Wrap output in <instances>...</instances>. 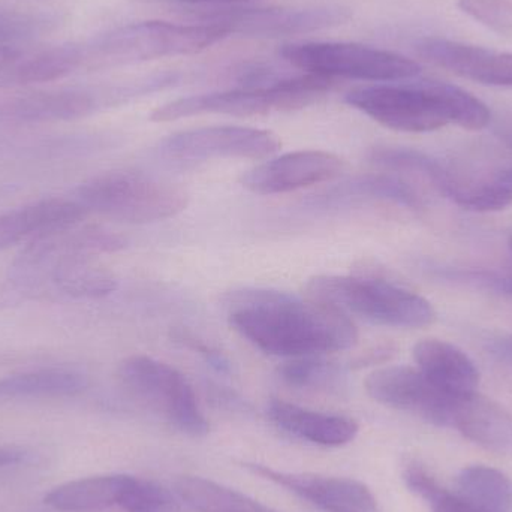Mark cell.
<instances>
[{
  "mask_svg": "<svg viewBox=\"0 0 512 512\" xmlns=\"http://www.w3.org/2000/svg\"><path fill=\"white\" fill-rule=\"evenodd\" d=\"M231 327L265 354L321 357L348 351L358 331L346 313L289 292L243 288L225 298Z\"/></svg>",
  "mask_w": 512,
  "mask_h": 512,
  "instance_id": "1",
  "label": "cell"
},
{
  "mask_svg": "<svg viewBox=\"0 0 512 512\" xmlns=\"http://www.w3.org/2000/svg\"><path fill=\"white\" fill-rule=\"evenodd\" d=\"M345 101L382 126L412 134L438 131L448 125L480 131L492 117L480 99L438 81L360 87L351 90Z\"/></svg>",
  "mask_w": 512,
  "mask_h": 512,
  "instance_id": "2",
  "label": "cell"
},
{
  "mask_svg": "<svg viewBox=\"0 0 512 512\" xmlns=\"http://www.w3.org/2000/svg\"><path fill=\"white\" fill-rule=\"evenodd\" d=\"M334 81L312 74L277 75L270 69L252 68L243 72L240 86L224 92L186 96L153 111V122H176L201 114L258 116L295 111L324 98Z\"/></svg>",
  "mask_w": 512,
  "mask_h": 512,
  "instance_id": "3",
  "label": "cell"
},
{
  "mask_svg": "<svg viewBox=\"0 0 512 512\" xmlns=\"http://www.w3.org/2000/svg\"><path fill=\"white\" fill-rule=\"evenodd\" d=\"M224 27L215 24H176L143 21L125 24L80 45L87 68L137 65L165 57L200 53L227 38Z\"/></svg>",
  "mask_w": 512,
  "mask_h": 512,
  "instance_id": "4",
  "label": "cell"
},
{
  "mask_svg": "<svg viewBox=\"0 0 512 512\" xmlns=\"http://www.w3.org/2000/svg\"><path fill=\"white\" fill-rule=\"evenodd\" d=\"M312 300L375 324L423 328L436 321L432 303L421 295L375 277L316 276L307 283Z\"/></svg>",
  "mask_w": 512,
  "mask_h": 512,
  "instance_id": "5",
  "label": "cell"
},
{
  "mask_svg": "<svg viewBox=\"0 0 512 512\" xmlns=\"http://www.w3.org/2000/svg\"><path fill=\"white\" fill-rule=\"evenodd\" d=\"M74 200L87 213L126 224H152L182 213L188 207L189 194L176 183L111 171L81 183Z\"/></svg>",
  "mask_w": 512,
  "mask_h": 512,
  "instance_id": "6",
  "label": "cell"
},
{
  "mask_svg": "<svg viewBox=\"0 0 512 512\" xmlns=\"http://www.w3.org/2000/svg\"><path fill=\"white\" fill-rule=\"evenodd\" d=\"M280 56L304 74L336 80L378 81L397 83L420 75L421 66L414 60L352 42H298L280 48Z\"/></svg>",
  "mask_w": 512,
  "mask_h": 512,
  "instance_id": "7",
  "label": "cell"
},
{
  "mask_svg": "<svg viewBox=\"0 0 512 512\" xmlns=\"http://www.w3.org/2000/svg\"><path fill=\"white\" fill-rule=\"evenodd\" d=\"M119 378L132 396L192 438L209 433V423L188 379L164 361L131 355L119 366Z\"/></svg>",
  "mask_w": 512,
  "mask_h": 512,
  "instance_id": "8",
  "label": "cell"
},
{
  "mask_svg": "<svg viewBox=\"0 0 512 512\" xmlns=\"http://www.w3.org/2000/svg\"><path fill=\"white\" fill-rule=\"evenodd\" d=\"M195 17L206 24L224 27L228 35L251 38H283L306 35L342 26L351 18L343 6L313 8H240L237 5L198 6Z\"/></svg>",
  "mask_w": 512,
  "mask_h": 512,
  "instance_id": "9",
  "label": "cell"
},
{
  "mask_svg": "<svg viewBox=\"0 0 512 512\" xmlns=\"http://www.w3.org/2000/svg\"><path fill=\"white\" fill-rule=\"evenodd\" d=\"M279 149L277 135L265 129L207 126L164 138L158 153L170 161L197 162L218 158L265 159Z\"/></svg>",
  "mask_w": 512,
  "mask_h": 512,
  "instance_id": "10",
  "label": "cell"
},
{
  "mask_svg": "<svg viewBox=\"0 0 512 512\" xmlns=\"http://www.w3.org/2000/svg\"><path fill=\"white\" fill-rule=\"evenodd\" d=\"M367 394L388 408L417 415L435 426H450L451 409L457 396L444 393L418 369L384 367L367 376Z\"/></svg>",
  "mask_w": 512,
  "mask_h": 512,
  "instance_id": "11",
  "label": "cell"
},
{
  "mask_svg": "<svg viewBox=\"0 0 512 512\" xmlns=\"http://www.w3.org/2000/svg\"><path fill=\"white\" fill-rule=\"evenodd\" d=\"M345 162L334 153L300 150L268 159L243 174V188L256 195L286 194L336 179Z\"/></svg>",
  "mask_w": 512,
  "mask_h": 512,
  "instance_id": "12",
  "label": "cell"
},
{
  "mask_svg": "<svg viewBox=\"0 0 512 512\" xmlns=\"http://www.w3.org/2000/svg\"><path fill=\"white\" fill-rule=\"evenodd\" d=\"M418 56L457 77L512 89V51H498L468 42L429 36L415 45Z\"/></svg>",
  "mask_w": 512,
  "mask_h": 512,
  "instance_id": "13",
  "label": "cell"
},
{
  "mask_svg": "<svg viewBox=\"0 0 512 512\" xmlns=\"http://www.w3.org/2000/svg\"><path fill=\"white\" fill-rule=\"evenodd\" d=\"M254 474L306 499L325 512H376L378 504L366 484L351 478L276 471L264 465H248Z\"/></svg>",
  "mask_w": 512,
  "mask_h": 512,
  "instance_id": "14",
  "label": "cell"
},
{
  "mask_svg": "<svg viewBox=\"0 0 512 512\" xmlns=\"http://www.w3.org/2000/svg\"><path fill=\"white\" fill-rule=\"evenodd\" d=\"M101 102V96L81 89L26 93L0 102V122L14 125L71 122L95 113Z\"/></svg>",
  "mask_w": 512,
  "mask_h": 512,
  "instance_id": "15",
  "label": "cell"
},
{
  "mask_svg": "<svg viewBox=\"0 0 512 512\" xmlns=\"http://www.w3.org/2000/svg\"><path fill=\"white\" fill-rule=\"evenodd\" d=\"M89 213L74 198H44L0 215V251L80 224Z\"/></svg>",
  "mask_w": 512,
  "mask_h": 512,
  "instance_id": "16",
  "label": "cell"
},
{
  "mask_svg": "<svg viewBox=\"0 0 512 512\" xmlns=\"http://www.w3.org/2000/svg\"><path fill=\"white\" fill-rule=\"evenodd\" d=\"M450 427L486 450L512 454L511 412L477 391L454 399Z\"/></svg>",
  "mask_w": 512,
  "mask_h": 512,
  "instance_id": "17",
  "label": "cell"
},
{
  "mask_svg": "<svg viewBox=\"0 0 512 512\" xmlns=\"http://www.w3.org/2000/svg\"><path fill=\"white\" fill-rule=\"evenodd\" d=\"M267 414L283 432L322 447H342L358 433L357 421L352 418L312 411L285 400L271 399Z\"/></svg>",
  "mask_w": 512,
  "mask_h": 512,
  "instance_id": "18",
  "label": "cell"
},
{
  "mask_svg": "<svg viewBox=\"0 0 512 512\" xmlns=\"http://www.w3.org/2000/svg\"><path fill=\"white\" fill-rule=\"evenodd\" d=\"M414 360L435 387L451 396L475 393L480 385V372L471 357L444 340H421L414 346Z\"/></svg>",
  "mask_w": 512,
  "mask_h": 512,
  "instance_id": "19",
  "label": "cell"
},
{
  "mask_svg": "<svg viewBox=\"0 0 512 512\" xmlns=\"http://www.w3.org/2000/svg\"><path fill=\"white\" fill-rule=\"evenodd\" d=\"M134 478L131 475L114 474L69 481L48 492L44 502L53 510L65 512L98 511L119 507Z\"/></svg>",
  "mask_w": 512,
  "mask_h": 512,
  "instance_id": "20",
  "label": "cell"
},
{
  "mask_svg": "<svg viewBox=\"0 0 512 512\" xmlns=\"http://www.w3.org/2000/svg\"><path fill=\"white\" fill-rule=\"evenodd\" d=\"M87 387L86 375L78 370L66 367L26 370L0 378V402L78 396Z\"/></svg>",
  "mask_w": 512,
  "mask_h": 512,
  "instance_id": "21",
  "label": "cell"
},
{
  "mask_svg": "<svg viewBox=\"0 0 512 512\" xmlns=\"http://www.w3.org/2000/svg\"><path fill=\"white\" fill-rule=\"evenodd\" d=\"M352 200L390 201L406 209H423L421 195L400 177L391 174H364L352 177L339 185L328 189L325 194L313 198L312 203L318 206H334Z\"/></svg>",
  "mask_w": 512,
  "mask_h": 512,
  "instance_id": "22",
  "label": "cell"
},
{
  "mask_svg": "<svg viewBox=\"0 0 512 512\" xmlns=\"http://www.w3.org/2000/svg\"><path fill=\"white\" fill-rule=\"evenodd\" d=\"M50 264L51 282L68 297L96 300L113 294L117 289L116 276L89 256H60Z\"/></svg>",
  "mask_w": 512,
  "mask_h": 512,
  "instance_id": "23",
  "label": "cell"
},
{
  "mask_svg": "<svg viewBox=\"0 0 512 512\" xmlns=\"http://www.w3.org/2000/svg\"><path fill=\"white\" fill-rule=\"evenodd\" d=\"M174 492L197 512H279L237 490L195 475L177 478Z\"/></svg>",
  "mask_w": 512,
  "mask_h": 512,
  "instance_id": "24",
  "label": "cell"
},
{
  "mask_svg": "<svg viewBox=\"0 0 512 512\" xmlns=\"http://www.w3.org/2000/svg\"><path fill=\"white\" fill-rule=\"evenodd\" d=\"M457 495L486 512H508L512 483L504 472L490 466H468L457 475Z\"/></svg>",
  "mask_w": 512,
  "mask_h": 512,
  "instance_id": "25",
  "label": "cell"
},
{
  "mask_svg": "<svg viewBox=\"0 0 512 512\" xmlns=\"http://www.w3.org/2000/svg\"><path fill=\"white\" fill-rule=\"evenodd\" d=\"M369 161L376 167L400 173L417 174L429 180L442 195L450 188L456 171L429 153L409 147L378 146L369 152Z\"/></svg>",
  "mask_w": 512,
  "mask_h": 512,
  "instance_id": "26",
  "label": "cell"
},
{
  "mask_svg": "<svg viewBox=\"0 0 512 512\" xmlns=\"http://www.w3.org/2000/svg\"><path fill=\"white\" fill-rule=\"evenodd\" d=\"M83 65L80 45H60L15 63L14 84H41L60 80Z\"/></svg>",
  "mask_w": 512,
  "mask_h": 512,
  "instance_id": "27",
  "label": "cell"
},
{
  "mask_svg": "<svg viewBox=\"0 0 512 512\" xmlns=\"http://www.w3.org/2000/svg\"><path fill=\"white\" fill-rule=\"evenodd\" d=\"M277 373L291 387L313 390H334L345 379L342 367L319 357L292 358L283 363Z\"/></svg>",
  "mask_w": 512,
  "mask_h": 512,
  "instance_id": "28",
  "label": "cell"
},
{
  "mask_svg": "<svg viewBox=\"0 0 512 512\" xmlns=\"http://www.w3.org/2000/svg\"><path fill=\"white\" fill-rule=\"evenodd\" d=\"M56 18L45 14L0 8V44L17 45L50 32Z\"/></svg>",
  "mask_w": 512,
  "mask_h": 512,
  "instance_id": "29",
  "label": "cell"
},
{
  "mask_svg": "<svg viewBox=\"0 0 512 512\" xmlns=\"http://www.w3.org/2000/svg\"><path fill=\"white\" fill-rule=\"evenodd\" d=\"M457 6L492 32L512 38V0H459Z\"/></svg>",
  "mask_w": 512,
  "mask_h": 512,
  "instance_id": "30",
  "label": "cell"
},
{
  "mask_svg": "<svg viewBox=\"0 0 512 512\" xmlns=\"http://www.w3.org/2000/svg\"><path fill=\"white\" fill-rule=\"evenodd\" d=\"M119 507L126 512H168L173 507V499L164 487L134 478Z\"/></svg>",
  "mask_w": 512,
  "mask_h": 512,
  "instance_id": "31",
  "label": "cell"
},
{
  "mask_svg": "<svg viewBox=\"0 0 512 512\" xmlns=\"http://www.w3.org/2000/svg\"><path fill=\"white\" fill-rule=\"evenodd\" d=\"M435 274L450 282L512 298V274L484 270H459V268H436Z\"/></svg>",
  "mask_w": 512,
  "mask_h": 512,
  "instance_id": "32",
  "label": "cell"
},
{
  "mask_svg": "<svg viewBox=\"0 0 512 512\" xmlns=\"http://www.w3.org/2000/svg\"><path fill=\"white\" fill-rule=\"evenodd\" d=\"M180 340H183L188 348L194 349L197 351L216 372L219 373H228L230 372V361L227 360L225 355H222L221 352L216 351V349L210 348L206 343L198 342L194 337L185 336V334H180Z\"/></svg>",
  "mask_w": 512,
  "mask_h": 512,
  "instance_id": "33",
  "label": "cell"
},
{
  "mask_svg": "<svg viewBox=\"0 0 512 512\" xmlns=\"http://www.w3.org/2000/svg\"><path fill=\"white\" fill-rule=\"evenodd\" d=\"M487 351L495 357L499 363L505 364L512 370V334L495 337L487 345Z\"/></svg>",
  "mask_w": 512,
  "mask_h": 512,
  "instance_id": "34",
  "label": "cell"
},
{
  "mask_svg": "<svg viewBox=\"0 0 512 512\" xmlns=\"http://www.w3.org/2000/svg\"><path fill=\"white\" fill-rule=\"evenodd\" d=\"M141 3H179V5L188 6H224V5H237L246 0H135Z\"/></svg>",
  "mask_w": 512,
  "mask_h": 512,
  "instance_id": "35",
  "label": "cell"
},
{
  "mask_svg": "<svg viewBox=\"0 0 512 512\" xmlns=\"http://www.w3.org/2000/svg\"><path fill=\"white\" fill-rule=\"evenodd\" d=\"M27 454L20 448L0 447V469L20 465L26 460Z\"/></svg>",
  "mask_w": 512,
  "mask_h": 512,
  "instance_id": "36",
  "label": "cell"
},
{
  "mask_svg": "<svg viewBox=\"0 0 512 512\" xmlns=\"http://www.w3.org/2000/svg\"><path fill=\"white\" fill-rule=\"evenodd\" d=\"M507 141H508V143H510V146L512 147V129L507 134Z\"/></svg>",
  "mask_w": 512,
  "mask_h": 512,
  "instance_id": "37",
  "label": "cell"
},
{
  "mask_svg": "<svg viewBox=\"0 0 512 512\" xmlns=\"http://www.w3.org/2000/svg\"><path fill=\"white\" fill-rule=\"evenodd\" d=\"M511 249H512V239H511Z\"/></svg>",
  "mask_w": 512,
  "mask_h": 512,
  "instance_id": "38",
  "label": "cell"
}]
</instances>
